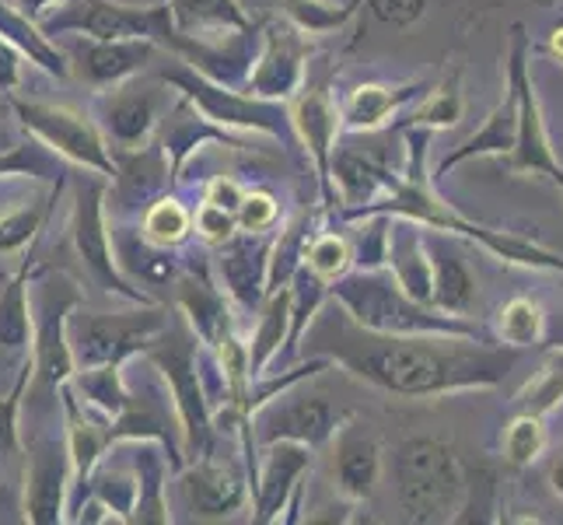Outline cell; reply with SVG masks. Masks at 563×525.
<instances>
[{"label": "cell", "instance_id": "1", "mask_svg": "<svg viewBox=\"0 0 563 525\" xmlns=\"http://www.w3.org/2000/svg\"><path fill=\"white\" fill-rule=\"evenodd\" d=\"M301 347L305 354H322L351 375L406 400L494 389L508 379L518 361L515 347H490V340L483 337L372 333L346 316L333 298H329V308H319L305 326L298 350Z\"/></svg>", "mask_w": 563, "mask_h": 525}, {"label": "cell", "instance_id": "2", "mask_svg": "<svg viewBox=\"0 0 563 525\" xmlns=\"http://www.w3.org/2000/svg\"><path fill=\"white\" fill-rule=\"evenodd\" d=\"M431 133L434 130H423V127L406 130V144H410L406 175L388 183L385 204L351 207L346 218H364V214H396V218L417 221L420 228H438V231H452V236H462V239H473L504 263H518V266H532V270H560L563 274V256H556V252L542 249V245L521 239V236H511V231H494V228H483L476 221H465L438 197L434 186H431V175H427V168H423Z\"/></svg>", "mask_w": 563, "mask_h": 525}, {"label": "cell", "instance_id": "3", "mask_svg": "<svg viewBox=\"0 0 563 525\" xmlns=\"http://www.w3.org/2000/svg\"><path fill=\"white\" fill-rule=\"evenodd\" d=\"M329 298H333L346 316L357 326L372 329V333H441V337H483V329L465 322L462 316L438 313L431 305L413 302L393 270L382 266H361L346 270L343 277L329 284ZM487 340V337H483Z\"/></svg>", "mask_w": 563, "mask_h": 525}, {"label": "cell", "instance_id": "4", "mask_svg": "<svg viewBox=\"0 0 563 525\" xmlns=\"http://www.w3.org/2000/svg\"><path fill=\"white\" fill-rule=\"evenodd\" d=\"M81 305V291L67 277H43L32 302V379H29V414L49 417L60 411V389L74 375V354L67 343V316Z\"/></svg>", "mask_w": 563, "mask_h": 525}, {"label": "cell", "instance_id": "5", "mask_svg": "<svg viewBox=\"0 0 563 525\" xmlns=\"http://www.w3.org/2000/svg\"><path fill=\"white\" fill-rule=\"evenodd\" d=\"M147 361L158 368L176 414L183 424V456L186 462L207 459L213 441V420H210V396L200 375V340L189 329L186 319H168V326L147 343Z\"/></svg>", "mask_w": 563, "mask_h": 525}, {"label": "cell", "instance_id": "6", "mask_svg": "<svg viewBox=\"0 0 563 525\" xmlns=\"http://www.w3.org/2000/svg\"><path fill=\"white\" fill-rule=\"evenodd\" d=\"M396 491L406 522H449L462 508L470 483L452 445L441 438H410L396 449Z\"/></svg>", "mask_w": 563, "mask_h": 525}, {"label": "cell", "instance_id": "7", "mask_svg": "<svg viewBox=\"0 0 563 525\" xmlns=\"http://www.w3.org/2000/svg\"><path fill=\"white\" fill-rule=\"evenodd\" d=\"M32 22L46 39L67 32H81L85 39H151L172 53L183 43L165 0H154L151 8H130L115 0H53Z\"/></svg>", "mask_w": 563, "mask_h": 525}, {"label": "cell", "instance_id": "8", "mask_svg": "<svg viewBox=\"0 0 563 525\" xmlns=\"http://www.w3.org/2000/svg\"><path fill=\"white\" fill-rule=\"evenodd\" d=\"M168 326V308L154 305L144 313H85L74 305L67 316V343L74 368L91 364H126L133 354H144L147 343Z\"/></svg>", "mask_w": 563, "mask_h": 525}, {"label": "cell", "instance_id": "9", "mask_svg": "<svg viewBox=\"0 0 563 525\" xmlns=\"http://www.w3.org/2000/svg\"><path fill=\"white\" fill-rule=\"evenodd\" d=\"M162 81L176 85L186 99L203 112V120L224 123V127H242V130H260L269 138H284L290 144H298L295 127H290V112L280 102L256 99V95L235 91L231 85L210 81L207 74H200L192 64L176 61L172 67L162 70Z\"/></svg>", "mask_w": 563, "mask_h": 525}, {"label": "cell", "instance_id": "10", "mask_svg": "<svg viewBox=\"0 0 563 525\" xmlns=\"http://www.w3.org/2000/svg\"><path fill=\"white\" fill-rule=\"evenodd\" d=\"M11 109L18 116V123H22L35 141L53 147L60 158L99 172L102 179H112L115 175V158L109 154V144L91 116L67 109V106H53V102H32V99L29 102L11 99Z\"/></svg>", "mask_w": 563, "mask_h": 525}, {"label": "cell", "instance_id": "11", "mask_svg": "<svg viewBox=\"0 0 563 525\" xmlns=\"http://www.w3.org/2000/svg\"><path fill=\"white\" fill-rule=\"evenodd\" d=\"M511 35L515 39H511V56H508V85L518 95V138L508 154V165H511V172L547 175L550 183H556L563 189V165L553 154L532 77H529V39L521 32V25H515Z\"/></svg>", "mask_w": 563, "mask_h": 525}, {"label": "cell", "instance_id": "12", "mask_svg": "<svg viewBox=\"0 0 563 525\" xmlns=\"http://www.w3.org/2000/svg\"><path fill=\"white\" fill-rule=\"evenodd\" d=\"M290 389H284V393L269 396L263 406H256V414L249 417L252 438H256L260 445L301 441V445H308V449H322L325 441H333V435L340 431L343 420L351 414L333 406L325 396L290 393Z\"/></svg>", "mask_w": 563, "mask_h": 525}, {"label": "cell", "instance_id": "13", "mask_svg": "<svg viewBox=\"0 0 563 525\" xmlns=\"http://www.w3.org/2000/svg\"><path fill=\"white\" fill-rule=\"evenodd\" d=\"M70 231H74L77 256H81L95 284L106 291H115V295H123L137 305H154L147 291L133 287L130 277L120 270V263H115V249H112L109 225H106V183L102 179H91V183H85V189H77Z\"/></svg>", "mask_w": 563, "mask_h": 525}, {"label": "cell", "instance_id": "14", "mask_svg": "<svg viewBox=\"0 0 563 525\" xmlns=\"http://www.w3.org/2000/svg\"><path fill=\"white\" fill-rule=\"evenodd\" d=\"M67 497H70V452L67 438L38 435L25 456V497L22 512L32 525H56L67 522Z\"/></svg>", "mask_w": 563, "mask_h": 525}, {"label": "cell", "instance_id": "15", "mask_svg": "<svg viewBox=\"0 0 563 525\" xmlns=\"http://www.w3.org/2000/svg\"><path fill=\"white\" fill-rule=\"evenodd\" d=\"M305 61H308V35L290 22H266L263 25V50L245 77V95L269 102L295 99V91L305 81Z\"/></svg>", "mask_w": 563, "mask_h": 525}, {"label": "cell", "instance_id": "16", "mask_svg": "<svg viewBox=\"0 0 563 525\" xmlns=\"http://www.w3.org/2000/svg\"><path fill=\"white\" fill-rule=\"evenodd\" d=\"M308 466H312V449L301 441H269L263 466L256 462L252 477V501H256V522H277L287 512V501L301 483Z\"/></svg>", "mask_w": 563, "mask_h": 525}, {"label": "cell", "instance_id": "17", "mask_svg": "<svg viewBox=\"0 0 563 525\" xmlns=\"http://www.w3.org/2000/svg\"><path fill=\"white\" fill-rule=\"evenodd\" d=\"M269 252H274V236L263 231H235L228 242L218 245V270L224 277L228 298L242 308H260L266 298L269 277Z\"/></svg>", "mask_w": 563, "mask_h": 525}, {"label": "cell", "instance_id": "18", "mask_svg": "<svg viewBox=\"0 0 563 525\" xmlns=\"http://www.w3.org/2000/svg\"><path fill=\"white\" fill-rule=\"evenodd\" d=\"M290 127H295L298 144L308 151V158L316 162V175L322 186V200L325 207L336 204L333 193V175H329V162H333V147H336V133H340V112L329 102V95L319 88L301 91L295 102H290Z\"/></svg>", "mask_w": 563, "mask_h": 525}, {"label": "cell", "instance_id": "19", "mask_svg": "<svg viewBox=\"0 0 563 525\" xmlns=\"http://www.w3.org/2000/svg\"><path fill=\"white\" fill-rule=\"evenodd\" d=\"M423 249L427 260H431V305L438 313L449 316H465L473 308V295H476V281L470 274V266L455 252L452 239L438 228L423 231Z\"/></svg>", "mask_w": 563, "mask_h": 525}, {"label": "cell", "instance_id": "20", "mask_svg": "<svg viewBox=\"0 0 563 525\" xmlns=\"http://www.w3.org/2000/svg\"><path fill=\"white\" fill-rule=\"evenodd\" d=\"M154 53H158V43H151V39H88L77 50V61L95 88H115L144 70L154 61Z\"/></svg>", "mask_w": 563, "mask_h": 525}, {"label": "cell", "instance_id": "21", "mask_svg": "<svg viewBox=\"0 0 563 525\" xmlns=\"http://www.w3.org/2000/svg\"><path fill=\"white\" fill-rule=\"evenodd\" d=\"M183 488H186L192 512L200 518H228L231 512H239L249 497L242 477L235 470H228V466H218L210 456L183 466Z\"/></svg>", "mask_w": 563, "mask_h": 525}, {"label": "cell", "instance_id": "22", "mask_svg": "<svg viewBox=\"0 0 563 525\" xmlns=\"http://www.w3.org/2000/svg\"><path fill=\"white\" fill-rule=\"evenodd\" d=\"M176 302L183 308V319L189 322V329L207 347L218 343V337L224 333L228 326H235V322H231L228 298L221 295L218 287H213V281L207 277L203 266L179 270V277H176Z\"/></svg>", "mask_w": 563, "mask_h": 525}, {"label": "cell", "instance_id": "23", "mask_svg": "<svg viewBox=\"0 0 563 525\" xmlns=\"http://www.w3.org/2000/svg\"><path fill=\"white\" fill-rule=\"evenodd\" d=\"M102 138L112 141L120 151H137L147 144L154 123H158V102L151 91H133V88H115L109 91L102 106Z\"/></svg>", "mask_w": 563, "mask_h": 525}, {"label": "cell", "instance_id": "24", "mask_svg": "<svg viewBox=\"0 0 563 525\" xmlns=\"http://www.w3.org/2000/svg\"><path fill=\"white\" fill-rule=\"evenodd\" d=\"M336 438V456H333V477L343 497L367 501L378 488L382 477V449L372 435L354 431L351 424H343Z\"/></svg>", "mask_w": 563, "mask_h": 525}, {"label": "cell", "instance_id": "25", "mask_svg": "<svg viewBox=\"0 0 563 525\" xmlns=\"http://www.w3.org/2000/svg\"><path fill=\"white\" fill-rule=\"evenodd\" d=\"M133 452V473H137V504H133V522L141 525H165L172 522L168 501H165V480H168V456L151 438L123 441Z\"/></svg>", "mask_w": 563, "mask_h": 525}, {"label": "cell", "instance_id": "26", "mask_svg": "<svg viewBox=\"0 0 563 525\" xmlns=\"http://www.w3.org/2000/svg\"><path fill=\"white\" fill-rule=\"evenodd\" d=\"M515 138H518V95L515 88L508 85V91L500 95V102L494 106V112L487 116V123H483L470 141H462L449 158L438 165L434 175H449L452 168H459L462 162L470 158H483V154H511L515 147Z\"/></svg>", "mask_w": 563, "mask_h": 525}, {"label": "cell", "instance_id": "27", "mask_svg": "<svg viewBox=\"0 0 563 525\" xmlns=\"http://www.w3.org/2000/svg\"><path fill=\"white\" fill-rule=\"evenodd\" d=\"M32 256L0 287V350L11 358H32V302H29Z\"/></svg>", "mask_w": 563, "mask_h": 525}, {"label": "cell", "instance_id": "28", "mask_svg": "<svg viewBox=\"0 0 563 525\" xmlns=\"http://www.w3.org/2000/svg\"><path fill=\"white\" fill-rule=\"evenodd\" d=\"M423 85H399V88H388V85H361L351 91V99L343 102V112H340V127L343 130H378L388 116L396 109H402L406 102L420 95Z\"/></svg>", "mask_w": 563, "mask_h": 525}, {"label": "cell", "instance_id": "29", "mask_svg": "<svg viewBox=\"0 0 563 525\" xmlns=\"http://www.w3.org/2000/svg\"><path fill=\"white\" fill-rule=\"evenodd\" d=\"M329 175H336L343 204L361 207L372 204L378 189H388L393 175L385 172V165L372 154H361L351 147H333V162H329Z\"/></svg>", "mask_w": 563, "mask_h": 525}, {"label": "cell", "instance_id": "30", "mask_svg": "<svg viewBox=\"0 0 563 525\" xmlns=\"http://www.w3.org/2000/svg\"><path fill=\"white\" fill-rule=\"evenodd\" d=\"M179 32H249L256 22L239 0H165Z\"/></svg>", "mask_w": 563, "mask_h": 525}, {"label": "cell", "instance_id": "31", "mask_svg": "<svg viewBox=\"0 0 563 525\" xmlns=\"http://www.w3.org/2000/svg\"><path fill=\"white\" fill-rule=\"evenodd\" d=\"M287 329H290V291H269L266 295V308L256 322V333H252L249 343V375L256 379L266 372V364L280 354V343L287 340Z\"/></svg>", "mask_w": 563, "mask_h": 525}, {"label": "cell", "instance_id": "32", "mask_svg": "<svg viewBox=\"0 0 563 525\" xmlns=\"http://www.w3.org/2000/svg\"><path fill=\"white\" fill-rule=\"evenodd\" d=\"M0 35H4L8 43H14L18 50H22L32 64L49 70L53 77H67L70 74V61H67V56L56 50L43 32L35 29L32 18H25L22 11L8 8L4 0H0Z\"/></svg>", "mask_w": 563, "mask_h": 525}, {"label": "cell", "instance_id": "33", "mask_svg": "<svg viewBox=\"0 0 563 525\" xmlns=\"http://www.w3.org/2000/svg\"><path fill=\"white\" fill-rule=\"evenodd\" d=\"M88 494L99 497L112 512L115 522H133V504H137V473L123 466L102 462L88 477Z\"/></svg>", "mask_w": 563, "mask_h": 525}, {"label": "cell", "instance_id": "34", "mask_svg": "<svg viewBox=\"0 0 563 525\" xmlns=\"http://www.w3.org/2000/svg\"><path fill=\"white\" fill-rule=\"evenodd\" d=\"M560 403H563V350H550L547 364H542L536 372V379L515 396L511 414L547 417L550 411H556Z\"/></svg>", "mask_w": 563, "mask_h": 525}, {"label": "cell", "instance_id": "35", "mask_svg": "<svg viewBox=\"0 0 563 525\" xmlns=\"http://www.w3.org/2000/svg\"><path fill=\"white\" fill-rule=\"evenodd\" d=\"M497 337L515 350L542 343V337H547V313L532 298H511L497 313Z\"/></svg>", "mask_w": 563, "mask_h": 525}, {"label": "cell", "instance_id": "36", "mask_svg": "<svg viewBox=\"0 0 563 525\" xmlns=\"http://www.w3.org/2000/svg\"><path fill=\"white\" fill-rule=\"evenodd\" d=\"M192 210L183 207L176 197H162L144 210V239L162 249H179L189 239Z\"/></svg>", "mask_w": 563, "mask_h": 525}, {"label": "cell", "instance_id": "37", "mask_svg": "<svg viewBox=\"0 0 563 525\" xmlns=\"http://www.w3.org/2000/svg\"><path fill=\"white\" fill-rule=\"evenodd\" d=\"M284 14L290 25H298L305 35H325V32H336L343 29L351 18L357 14L351 4H336V0H280Z\"/></svg>", "mask_w": 563, "mask_h": 525}, {"label": "cell", "instance_id": "38", "mask_svg": "<svg viewBox=\"0 0 563 525\" xmlns=\"http://www.w3.org/2000/svg\"><path fill=\"white\" fill-rule=\"evenodd\" d=\"M0 175H35V179H64L60 154L46 147L43 141H25L18 147L0 151Z\"/></svg>", "mask_w": 563, "mask_h": 525}, {"label": "cell", "instance_id": "39", "mask_svg": "<svg viewBox=\"0 0 563 525\" xmlns=\"http://www.w3.org/2000/svg\"><path fill=\"white\" fill-rule=\"evenodd\" d=\"M305 266L312 270L316 277H322L325 284H333L336 277H343L346 270L354 266V249L343 236H336V231H325V236L308 239Z\"/></svg>", "mask_w": 563, "mask_h": 525}, {"label": "cell", "instance_id": "40", "mask_svg": "<svg viewBox=\"0 0 563 525\" xmlns=\"http://www.w3.org/2000/svg\"><path fill=\"white\" fill-rule=\"evenodd\" d=\"M49 214L46 200H32V204H18L14 210L0 214V252H14L22 245H35L43 221Z\"/></svg>", "mask_w": 563, "mask_h": 525}, {"label": "cell", "instance_id": "41", "mask_svg": "<svg viewBox=\"0 0 563 525\" xmlns=\"http://www.w3.org/2000/svg\"><path fill=\"white\" fill-rule=\"evenodd\" d=\"M542 449H547V427L542 417L532 414H511L508 431H504V456L511 466H532Z\"/></svg>", "mask_w": 563, "mask_h": 525}, {"label": "cell", "instance_id": "42", "mask_svg": "<svg viewBox=\"0 0 563 525\" xmlns=\"http://www.w3.org/2000/svg\"><path fill=\"white\" fill-rule=\"evenodd\" d=\"M32 379V358L22 361L18 368V379L11 385L8 396H0V459H14L22 456V435H18V414L25 406V389Z\"/></svg>", "mask_w": 563, "mask_h": 525}, {"label": "cell", "instance_id": "43", "mask_svg": "<svg viewBox=\"0 0 563 525\" xmlns=\"http://www.w3.org/2000/svg\"><path fill=\"white\" fill-rule=\"evenodd\" d=\"M462 91H459V77L452 81H444L438 91L427 95V102L413 112V127H423V130H444V127H455L462 120Z\"/></svg>", "mask_w": 563, "mask_h": 525}, {"label": "cell", "instance_id": "44", "mask_svg": "<svg viewBox=\"0 0 563 525\" xmlns=\"http://www.w3.org/2000/svg\"><path fill=\"white\" fill-rule=\"evenodd\" d=\"M235 221L242 231H256V236H263V231L277 228L280 204H277L274 193H266V189H245V197L235 210Z\"/></svg>", "mask_w": 563, "mask_h": 525}, {"label": "cell", "instance_id": "45", "mask_svg": "<svg viewBox=\"0 0 563 525\" xmlns=\"http://www.w3.org/2000/svg\"><path fill=\"white\" fill-rule=\"evenodd\" d=\"M192 225H197L200 239H203L207 245H213V249H218L221 242H228V239L239 231L235 214L224 210V207H213V204H207V200H203L197 210H192Z\"/></svg>", "mask_w": 563, "mask_h": 525}, {"label": "cell", "instance_id": "46", "mask_svg": "<svg viewBox=\"0 0 563 525\" xmlns=\"http://www.w3.org/2000/svg\"><path fill=\"white\" fill-rule=\"evenodd\" d=\"M367 8H372V14L378 18L382 25L406 29L423 14L427 0H367Z\"/></svg>", "mask_w": 563, "mask_h": 525}, {"label": "cell", "instance_id": "47", "mask_svg": "<svg viewBox=\"0 0 563 525\" xmlns=\"http://www.w3.org/2000/svg\"><path fill=\"white\" fill-rule=\"evenodd\" d=\"M242 197H245V186H242L239 179H231V175H218V179H210L207 189H203V200H207V204L224 207V210H231V214L239 210Z\"/></svg>", "mask_w": 563, "mask_h": 525}, {"label": "cell", "instance_id": "48", "mask_svg": "<svg viewBox=\"0 0 563 525\" xmlns=\"http://www.w3.org/2000/svg\"><path fill=\"white\" fill-rule=\"evenodd\" d=\"M22 85V50L0 35V91L11 95Z\"/></svg>", "mask_w": 563, "mask_h": 525}, {"label": "cell", "instance_id": "49", "mask_svg": "<svg viewBox=\"0 0 563 525\" xmlns=\"http://www.w3.org/2000/svg\"><path fill=\"white\" fill-rule=\"evenodd\" d=\"M550 483H553V491L563 497V456L553 462V470H550Z\"/></svg>", "mask_w": 563, "mask_h": 525}, {"label": "cell", "instance_id": "50", "mask_svg": "<svg viewBox=\"0 0 563 525\" xmlns=\"http://www.w3.org/2000/svg\"><path fill=\"white\" fill-rule=\"evenodd\" d=\"M542 340H547V347H550V350H563V322H560L556 329H550V326H547V337H542Z\"/></svg>", "mask_w": 563, "mask_h": 525}, {"label": "cell", "instance_id": "51", "mask_svg": "<svg viewBox=\"0 0 563 525\" xmlns=\"http://www.w3.org/2000/svg\"><path fill=\"white\" fill-rule=\"evenodd\" d=\"M550 50H553V56L563 64V29H556L553 32V39H550Z\"/></svg>", "mask_w": 563, "mask_h": 525}, {"label": "cell", "instance_id": "52", "mask_svg": "<svg viewBox=\"0 0 563 525\" xmlns=\"http://www.w3.org/2000/svg\"><path fill=\"white\" fill-rule=\"evenodd\" d=\"M4 497H8V488H4V483H0V504H4Z\"/></svg>", "mask_w": 563, "mask_h": 525}, {"label": "cell", "instance_id": "53", "mask_svg": "<svg viewBox=\"0 0 563 525\" xmlns=\"http://www.w3.org/2000/svg\"><path fill=\"white\" fill-rule=\"evenodd\" d=\"M346 4H351V8H354V11H357V8H361V4H364V0H346Z\"/></svg>", "mask_w": 563, "mask_h": 525}]
</instances>
